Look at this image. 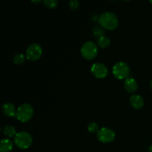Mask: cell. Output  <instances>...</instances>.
Returning <instances> with one entry per match:
<instances>
[{
  "label": "cell",
  "instance_id": "ba28073f",
  "mask_svg": "<svg viewBox=\"0 0 152 152\" xmlns=\"http://www.w3.org/2000/svg\"><path fill=\"white\" fill-rule=\"evenodd\" d=\"M91 71L95 77L98 79H103L107 77L108 74V68L105 64L100 62H96L92 65Z\"/></svg>",
  "mask_w": 152,
  "mask_h": 152
},
{
  "label": "cell",
  "instance_id": "277c9868",
  "mask_svg": "<svg viewBox=\"0 0 152 152\" xmlns=\"http://www.w3.org/2000/svg\"><path fill=\"white\" fill-rule=\"evenodd\" d=\"M82 56L88 60H91L96 56L98 48L95 42L92 41L86 42L81 48Z\"/></svg>",
  "mask_w": 152,
  "mask_h": 152
},
{
  "label": "cell",
  "instance_id": "7a4b0ae2",
  "mask_svg": "<svg viewBox=\"0 0 152 152\" xmlns=\"http://www.w3.org/2000/svg\"><path fill=\"white\" fill-rule=\"evenodd\" d=\"M34 114V108L30 104L24 103L21 105L16 110V116L18 120L22 123L30 121Z\"/></svg>",
  "mask_w": 152,
  "mask_h": 152
},
{
  "label": "cell",
  "instance_id": "603a6c76",
  "mask_svg": "<svg viewBox=\"0 0 152 152\" xmlns=\"http://www.w3.org/2000/svg\"><path fill=\"white\" fill-rule=\"evenodd\" d=\"M150 2H151V4H152V0H150Z\"/></svg>",
  "mask_w": 152,
  "mask_h": 152
},
{
  "label": "cell",
  "instance_id": "9c48e42d",
  "mask_svg": "<svg viewBox=\"0 0 152 152\" xmlns=\"http://www.w3.org/2000/svg\"><path fill=\"white\" fill-rule=\"evenodd\" d=\"M124 87L125 89H126L128 92H129V93H133V92L136 91L137 89V83L136 80L134 78H132V77H128L127 79L125 80Z\"/></svg>",
  "mask_w": 152,
  "mask_h": 152
},
{
  "label": "cell",
  "instance_id": "52a82bcc",
  "mask_svg": "<svg viewBox=\"0 0 152 152\" xmlns=\"http://www.w3.org/2000/svg\"><path fill=\"white\" fill-rule=\"evenodd\" d=\"M115 136V132L108 128H102L97 133L98 140L103 143H108L114 141Z\"/></svg>",
  "mask_w": 152,
  "mask_h": 152
},
{
  "label": "cell",
  "instance_id": "7c38bea8",
  "mask_svg": "<svg viewBox=\"0 0 152 152\" xmlns=\"http://www.w3.org/2000/svg\"><path fill=\"white\" fill-rule=\"evenodd\" d=\"M13 143L10 140L3 139L0 142V151L1 152H10L13 149Z\"/></svg>",
  "mask_w": 152,
  "mask_h": 152
},
{
  "label": "cell",
  "instance_id": "8fae6325",
  "mask_svg": "<svg viewBox=\"0 0 152 152\" xmlns=\"http://www.w3.org/2000/svg\"><path fill=\"white\" fill-rule=\"evenodd\" d=\"M2 112L7 117H15L16 110L13 104L10 102H5L2 105Z\"/></svg>",
  "mask_w": 152,
  "mask_h": 152
},
{
  "label": "cell",
  "instance_id": "7402d4cb",
  "mask_svg": "<svg viewBox=\"0 0 152 152\" xmlns=\"http://www.w3.org/2000/svg\"><path fill=\"white\" fill-rule=\"evenodd\" d=\"M150 86H151V90H152V80H151V83H150Z\"/></svg>",
  "mask_w": 152,
  "mask_h": 152
},
{
  "label": "cell",
  "instance_id": "ac0fdd59",
  "mask_svg": "<svg viewBox=\"0 0 152 152\" xmlns=\"http://www.w3.org/2000/svg\"><path fill=\"white\" fill-rule=\"evenodd\" d=\"M43 3L48 8H55L58 5L59 2L57 0H45L43 1Z\"/></svg>",
  "mask_w": 152,
  "mask_h": 152
},
{
  "label": "cell",
  "instance_id": "ffe728a7",
  "mask_svg": "<svg viewBox=\"0 0 152 152\" xmlns=\"http://www.w3.org/2000/svg\"><path fill=\"white\" fill-rule=\"evenodd\" d=\"M40 1H41L40 0H38V1H32V2L35 3V4H38V3H39Z\"/></svg>",
  "mask_w": 152,
  "mask_h": 152
},
{
  "label": "cell",
  "instance_id": "6da1fadb",
  "mask_svg": "<svg viewBox=\"0 0 152 152\" xmlns=\"http://www.w3.org/2000/svg\"><path fill=\"white\" fill-rule=\"evenodd\" d=\"M98 22L102 28L107 30H114L119 24L117 15L111 11H105L98 17Z\"/></svg>",
  "mask_w": 152,
  "mask_h": 152
},
{
  "label": "cell",
  "instance_id": "4fadbf2b",
  "mask_svg": "<svg viewBox=\"0 0 152 152\" xmlns=\"http://www.w3.org/2000/svg\"><path fill=\"white\" fill-rule=\"evenodd\" d=\"M3 133L6 137H13L16 135V131L13 126H4V129H3Z\"/></svg>",
  "mask_w": 152,
  "mask_h": 152
},
{
  "label": "cell",
  "instance_id": "3957f363",
  "mask_svg": "<svg viewBox=\"0 0 152 152\" xmlns=\"http://www.w3.org/2000/svg\"><path fill=\"white\" fill-rule=\"evenodd\" d=\"M33 139L31 135L27 132H20L14 137V143L21 149H27L32 145Z\"/></svg>",
  "mask_w": 152,
  "mask_h": 152
},
{
  "label": "cell",
  "instance_id": "9a60e30c",
  "mask_svg": "<svg viewBox=\"0 0 152 152\" xmlns=\"http://www.w3.org/2000/svg\"><path fill=\"white\" fill-rule=\"evenodd\" d=\"M13 61L15 64L17 65H21L24 63L25 61V56L23 53H15L13 57Z\"/></svg>",
  "mask_w": 152,
  "mask_h": 152
},
{
  "label": "cell",
  "instance_id": "8992f818",
  "mask_svg": "<svg viewBox=\"0 0 152 152\" xmlns=\"http://www.w3.org/2000/svg\"><path fill=\"white\" fill-rule=\"evenodd\" d=\"M42 54V48L41 45L37 43L30 45L26 50L27 59L31 61H37L41 57Z\"/></svg>",
  "mask_w": 152,
  "mask_h": 152
},
{
  "label": "cell",
  "instance_id": "5b68a950",
  "mask_svg": "<svg viewBox=\"0 0 152 152\" xmlns=\"http://www.w3.org/2000/svg\"><path fill=\"white\" fill-rule=\"evenodd\" d=\"M113 74L118 80L127 79L130 73V68L125 62H118L114 64L112 69Z\"/></svg>",
  "mask_w": 152,
  "mask_h": 152
},
{
  "label": "cell",
  "instance_id": "5bb4252c",
  "mask_svg": "<svg viewBox=\"0 0 152 152\" xmlns=\"http://www.w3.org/2000/svg\"><path fill=\"white\" fill-rule=\"evenodd\" d=\"M110 42H111V41H110L109 38L107 37L106 36H102V37H101L100 38H99L97 39L98 45L100 48H108L109 46Z\"/></svg>",
  "mask_w": 152,
  "mask_h": 152
},
{
  "label": "cell",
  "instance_id": "30bf717a",
  "mask_svg": "<svg viewBox=\"0 0 152 152\" xmlns=\"http://www.w3.org/2000/svg\"><path fill=\"white\" fill-rule=\"evenodd\" d=\"M130 103L135 109H140L144 105V99L141 96L137 94H133L130 97Z\"/></svg>",
  "mask_w": 152,
  "mask_h": 152
},
{
  "label": "cell",
  "instance_id": "44dd1931",
  "mask_svg": "<svg viewBox=\"0 0 152 152\" xmlns=\"http://www.w3.org/2000/svg\"><path fill=\"white\" fill-rule=\"evenodd\" d=\"M148 151H149V152H152V144L150 145L149 148H148Z\"/></svg>",
  "mask_w": 152,
  "mask_h": 152
},
{
  "label": "cell",
  "instance_id": "e0dca14e",
  "mask_svg": "<svg viewBox=\"0 0 152 152\" xmlns=\"http://www.w3.org/2000/svg\"><path fill=\"white\" fill-rule=\"evenodd\" d=\"M88 130L91 133H96L99 131V126H98L97 123H94V122H91V123H88Z\"/></svg>",
  "mask_w": 152,
  "mask_h": 152
},
{
  "label": "cell",
  "instance_id": "2e32d148",
  "mask_svg": "<svg viewBox=\"0 0 152 152\" xmlns=\"http://www.w3.org/2000/svg\"><path fill=\"white\" fill-rule=\"evenodd\" d=\"M92 34H93V36L94 38H100L101 37L104 36V34H105V31H104L103 28L102 27L99 26H95L94 28H93V31H92Z\"/></svg>",
  "mask_w": 152,
  "mask_h": 152
},
{
  "label": "cell",
  "instance_id": "d6986e66",
  "mask_svg": "<svg viewBox=\"0 0 152 152\" xmlns=\"http://www.w3.org/2000/svg\"><path fill=\"white\" fill-rule=\"evenodd\" d=\"M68 6H69L70 9H71L72 10H75L79 7L80 3L77 0H71L68 2Z\"/></svg>",
  "mask_w": 152,
  "mask_h": 152
}]
</instances>
